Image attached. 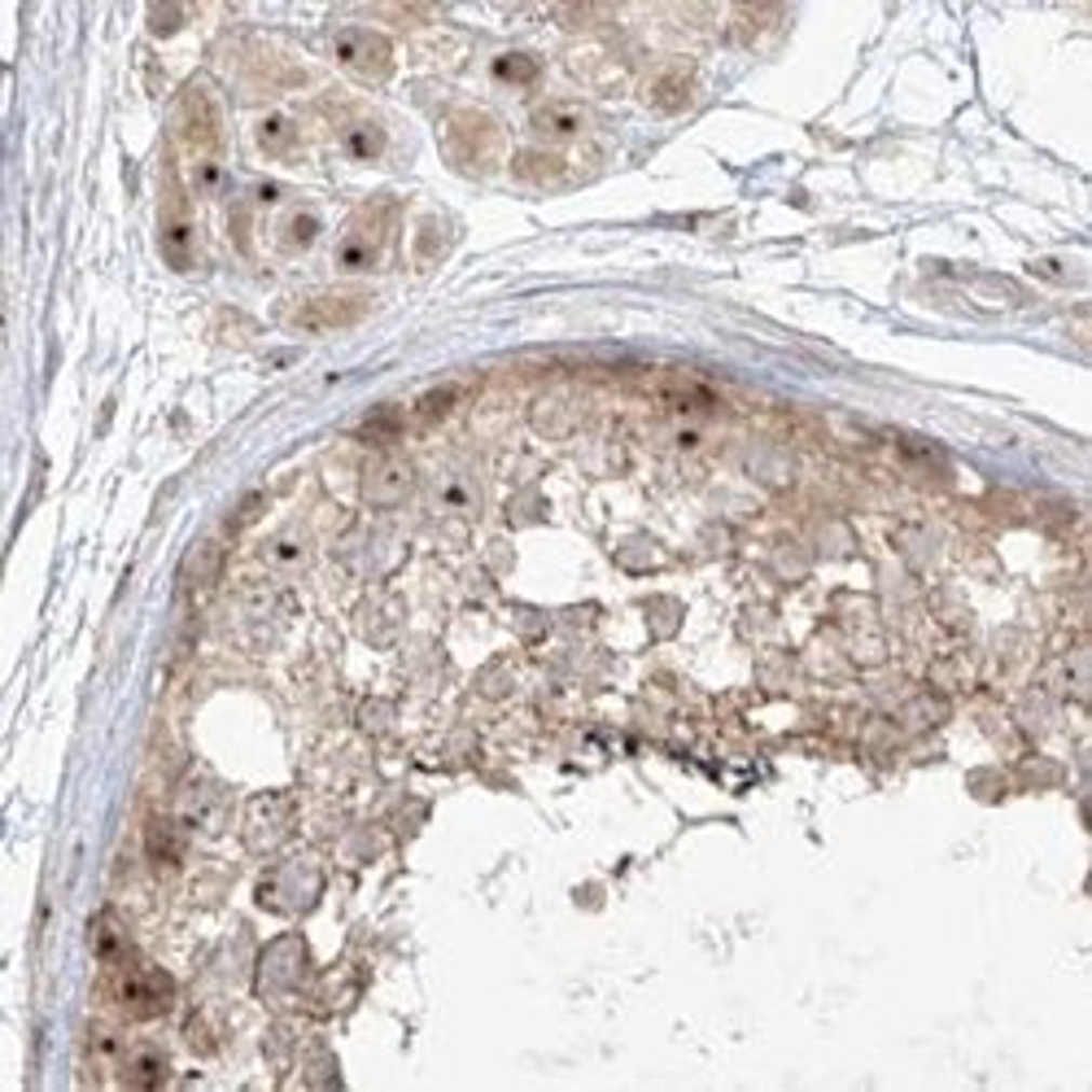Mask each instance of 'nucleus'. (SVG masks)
<instances>
[{"mask_svg": "<svg viewBox=\"0 0 1092 1092\" xmlns=\"http://www.w3.org/2000/svg\"><path fill=\"white\" fill-rule=\"evenodd\" d=\"M537 70H542V62L537 57H529V53H503L498 62H494V79H503V83H533L537 79Z\"/></svg>", "mask_w": 1092, "mask_h": 1092, "instance_id": "f3484780", "label": "nucleus"}, {"mask_svg": "<svg viewBox=\"0 0 1092 1092\" xmlns=\"http://www.w3.org/2000/svg\"><path fill=\"white\" fill-rule=\"evenodd\" d=\"M363 310H368L363 293H319L297 306V323L302 328H350L363 319Z\"/></svg>", "mask_w": 1092, "mask_h": 1092, "instance_id": "0eeeda50", "label": "nucleus"}, {"mask_svg": "<svg viewBox=\"0 0 1092 1092\" xmlns=\"http://www.w3.org/2000/svg\"><path fill=\"white\" fill-rule=\"evenodd\" d=\"M315 232H319V218L302 210V214H293V218H289V228H284V245L302 250V245H310V241H315Z\"/></svg>", "mask_w": 1092, "mask_h": 1092, "instance_id": "412c9836", "label": "nucleus"}, {"mask_svg": "<svg viewBox=\"0 0 1092 1092\" xmlns=\"http://www.w3.org/2000/svg\"><path fill=\"white\" fill-rule=\"evenodd\" d=\"M342 141H346V154L355 158H381L385 154V128L372 123V119H355L342 128Z\"/></svg>", "mask_w": 1092, "mask_h": 1092, "instance_id": "ddd939ff", "label": "nucleus"}, {"mask_svg": "<svg viewBox=\"0 0 1092 1092\" xmlns=\"http://www.w3.org/2000/svg\"><path fill=\"white\" fill-rule=\"evenodd\" d=\"M149 856L158 865H179L184 848H179V830L171 822H149Z\"/></svg>", "mask_w": 1092, "mask_h": 1092, "instance_id": "dca6fc26", "label": "nucleus"}, {"mask_svg": "<svg viewBox=\"0 0 1092 1092\" xmlns=\"http://www.w3.org/2000/svg\"><path fill=\"white\" fill-rule=\"evenodd\" d=\"M267 556H271V564H297L302 560V537H276L271 546H267Z\"/></svg>", "mask_w": 1092, "mask_h": 1092, "instance_id": "4be33fe9", "label": "nucleus"}, {"mask_svg": "<svg viewBox=\"0 0 1092 1092\" xmlns=\"http://www.w3.org/2000/svg\"><path fill=\"white\" fill-rule=\"evenodd\" d=\"M442 149H447V162L468 171V175H490L498 162H503V128L481 115V109H460V115L447 119V132H442Z\"/></svg>", "mask_w": 1092, "mask_h": 1092, "instance_id": "f257e3e1", "label": "nucleus"}, {"mask_svg": "<svg viewBox=\"0 0 1092 1092\" xmlns=\"http://www.w3.org/2000/svg\"><path fill=\"white\" fill-rule=\"evenodd\" d=\"M529 128L542 141H573L586 128V115H582L577 105H569V101H546V105H537L533 115H529Z\"/></svg>", "mask_w": 1092, "mask_h": 1092, "instance_id": "1a4fd4ad", "label": "nucleus"}, {"mask_svg": "<svg viewBox=\"0 0 1092 1092\" xmlns=\"http://www.w3.org/2000/svg\"><path fill=\"white\" fill-rule=\"evenodd\" d=\"M162 1079H167V1062H162V1053L145 1049V1053H136V1057H132V1066H128V1083H136V1088H158Z\"/></svg>", "mask_w": 1092, "mask_h": 1092, "instance_id": "a211bd4d", "label": "nucleus"}, {"mask_svg": "<svg viewBox=\"0 0 1092 1092\" xmlns=\"http://www.w3.org/2000/svg\"><path fill=\"white\" fill-rule=\"evenodd\" d=\"M691 96H695V66L691 62H669L647 83V105L661 109V115H678V109L691 105Z\"/></svg>", "mask_w": 1092, "mask_h": 1092, "instance_id": "6e6552de", "label": "nucleus"}, {"mask_svg": "<svg viewBox=\"0 0 1092 1092\" xmlns=\"http://www.w3.org/2000/svg\"><path fill=\"white\" fill-rule=\"evenodd\" d=\"M179 136L192 154H214L218 141H224V128H218V109L201 88H188L179 101Z\"/></svg>", "mask_w": 1092, "mask_h": 1092, "instance_id": "423d86ee", "label": "nucleus"}, {"mask_svg": "<svg viewBox=\"0 0 1092 1092\" xmlns=\"http://www.w3.org/2000/svg\"><path fill=\"white\" fill-rule=\"evenodd\" d=\"M455 402H460V389H455V385H442V389H432V394H424V398L415 402V415H420V420H442Z\"/></svg>", "mask_w": 1092, "mask_h": 1092, "instance_id": "aec40b11", "label": "nucleus"}, {"mask_svg": "<svg viewBox=\"0 0 1092 1092\" xmlns=\"http://www.w3.org/2000/svg\"><path fill=\"white\" fill-rule=\"evenodd\" d=\"M179 817L197 830H214L218 822H224V791H218L214 783H192L184 796H179Z\"/></svg>", "mask_w": 1092, "mask_h": 1092, "instance_id": "9d476101", "label": "nucleus"}, {"mask_svg": "<svg viewBox=\"0 0 1092 1092\" xmlns=\"http://www.w3.org/2000/svg\"><path fill=\"white\" fill-rule=\"evenodd\" d=\"M333 49H337L342 70H350V75L363 79V83H385V79L394 75V44H389L381 31L346 27V31H337Z\"/></svg>", "mask_w": 1092, "mask_h": 1092, "instance_id": "20e7f679", "label": "nucleus"}, {"mask_svg": "<svg viewBox=\"0 0 1092 1092\" xmlns=\"http://www.w3.org/2000/svg\"><path fill=\"white\" fill-rule=\"evenodd\" d=\"M389 224H394V205L389 201H372L355 224L346 228L342 245H337V267L342 271H372L376 258L385 254L389 241Z\"/></svg>", "mask_w": 1092, "mask_h": 1092, "instance_id": "7ed1b4c3", "label": "nucleus"}, {"mask_svg": "<svg viewBox=\"0 0 1092 1092\" xmlns=\"http://www.w3.org/2000/svg\"><path fill=\"white\" fill-rule=\"evenodd\" d=\"M442 503H447V507H472V490H468L464 481H447V485H442Z\"/></svg>", "mask_w": 1092, "mask_h": 1092, "instance_id": "5701e85b", "label": "nucleus"}, {"mask_svg": "<svg viewBox=\"0 0 1092 1092\" xmlns=\"http://www.w3.org/2000/svg\"><path fill=\"white\" fill-rule=\"evenodd\" d=\"M411 490H415V468L402 455H381L363 472V498L372 507H398L411 498Z\"/></svg>", "mask_w": 1092, "mask_h": 1092, "instance_id": "39448f33", "label": "nucleus"}, {"mask_svg": "<svg viewBox=\"0 0 1092 1092\" xmlns=\"http://www.w3.org/2000/svg\"><path fill=\"white\" fill-rule=\"evenodd\" d=\"M96 957L105 966H128L132 961V940H128V931L119 927L115 914H101L96 918Z\"/></svg>", "mask_w": 1092, "mask_h": 1092, "instance_id": "f8f14e48", "label": "nucleus"}, {"mask_svg": "<svg viewBox=\"0 0 1092 1092\" xmlns=\"http://www.w3.org/2000/svg\"><path fill=\"white\" fill-rule=\"evenodd\" d=\"M171 1001H175V983L162 970L136 966V961H128L119 970V978H115V1006L128 1018H158V1014L171 1010Z\"/></svg>", "mask_w": 1092, "mask_h": 1092, "instance_id": "f03ea898", "label": "nucleus"}, {"mask_svg": "<svg viewBox=\"0 0 1092 1092\" xmlns=\"http://www.w3.org/2000/svg\"><path fill=\"white\" fill-rule=\"evenodd\" d=\"M516 175H520L524 184H556V179L564 175V162H560L556 154L529 149V154H520V158H516Z\"/></svg>", "mask_w": 1092, "mask_h": 1092, "instance_id": "2eb2a0df", "label": "nucleus"}, {"mask_svg": "<svg viewBox=\"0 0 1092 1092\" xmlns=\"http://www.w3.org/2000/svg\"><path fill=\"white\" fill-rule=\"evenodd\" d=\"M398 411H372L363 424H359V437H363V442H389V437H398Z\"/></svg>", "mask_w": 1092, "mask_h": 1092, "instance_id": "6ab92c4d", "label": "nucleus"}, {"mask_svg": "<svg viewBox=\"0 0 1092 1092\" xmlns=\"http://www.w3.org/2000/svg\"><path fill=\"white\" fill-rule=\"evenodd\" d=\"M162 245H167V263L171 267H192V228L188 214L179 205H167V224H162Z\"/></svg>", "mask_w": 1092, "mask_h": 1092, "instance_id": "9b49d317", "label": "nucleus"}, {"mask_svg": "<svg viewBox=\"0 0 1092 1092\" xmlns=\"http://www.w3.org/2000/svg\"><path fill=\"white\" fill-rule=\"evenodd\" d=\"M258 149L271 154V158H289L297 149V128L284 119V115H267L258 123Z\"/></svg>", "mask_w": 1092, "mask_h": 1092, "instance_id": "4468645a", "label": "nucleus"}]
</instances>
